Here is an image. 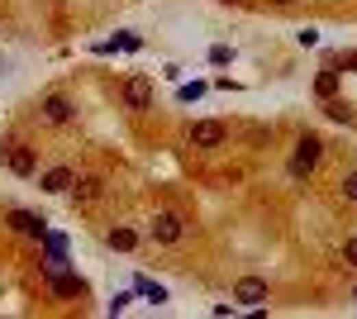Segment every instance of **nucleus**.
I'll use <instances>...</instances> for the list:
<instances>
[{
  "mask_svg": "<svg viewBox=\"0 0 357 319\" xmlns=\"http://www.w3.org/2000/svg\"><path fill=\"white\" fill-rule=\"evenodd\" d=\"M319 153H324V138L319 133H300L295 138V153H291V172L295 177H310L315 162H319Z\"/></svg>",
  "mask_w": 357,
  "mask_h": 319,
  "instance_id": "1",
  "label": "nucleus"
},
{
  "mask_svg": "<svg viewBox=\"0 0 357 319\" xmlns=\"http://www.w3.org/2000/svg\"><path fill=\"white\" fill-rule=\"evenodd\" d=\"M224 138H229V124H219V119H195L190 133H186L190 148H219Z\"/></svg>",
  "mask_w": 357,
  "mask_h": 319,
  "instance_id": "2",
  "label": "nucleus"
},
{
  "mask_svg": "<svg viewBox=\"0 0 357 319\" xmlns=\"http://www.w3.org/2000/svg\"><path fill=\"white\" fill-rule=\"evenodd\" d=\"M5 167H10L14 177H34V172H38V153H34L29 143H10V148H5Z\"/></svg>",
  "mask_w": 357,
  "mask_h": 319,
  "instance_id": "3",
  "label": "nucleus"
},
{
  "mask_svg": "<svg viewBox=\"0 0 357 319\" xmlns=\"http://www.w3.org/2000/svg\"><path fill=\"white\" fill-rule=\"evenodd\" d=\"M234 301H238V305H248V310L267 305V281H262V277H238V286H234Z\"/></svg>",
  "mask_w": 357,
  "mask_h": 319,
  "instance_id": "4",
  "label": "nucleus"
},
{
  "mask_svg": "<svg viewBox=\"0 0 357 319\" xmlns=\"http://www.w3.org/2000/svg\"><path fill=\"white\" fill-rule=\"evenodd\" d=\"M153 238H158V243H181V238H186V224H181V214L158 210V214H153Z\"/></svg>",
  "mask_w": 357,
  "mask_h": 319,
  "instance_id": "5",
  "label": "nucleus"
},
{
  "mask_svg": "<svg viewBox=\"0 0 357 319\" xmlns=\"http://www.w3.org/2000/svg\"><path fill=\"white\" fill-rule=\"evenodd\" d=\"M124 105L148 110L153 105V81H148V77H129V81H124Z\"/></svg>",
  "mask_w": 357,
  "mask_h": 319,
  "instance_id": "6",
  "label": "nucleus"
},
{
  "mask_svg": "<svg viewBox=\"0 0 357 319\" xmlns=\"http://www.w3.org/2000/svg\"><path fill=\"white\" fill-rule=\"evenodd\" d=\"M10 229L14 233H29V238H43L48 233V219L43 214H29V210H10Z\"/></svg>",
  "mask_w": 357,
  "mask_h": 319,
  "instance_id": "7",
  "label": "nucleus"
},
{
  "mask_svg": "<svg viewBox=\"0 0 357 319\" xmlns=\"http://www.w3.org/2000/svg\"><path fill=\"white\" fill-rule=\"evenodd\" d=\"M72 177H77L72 167H48V172L38 177V186H43L48 196H67V191H72Z\"/></svg>",
  "mask_w": 357,
  "mask_h": 319,
  "instance_id": "8",
  "label": "nucleus"
},
{
  "mask_svg": "<svg viewBox=\"0 0 357 319\" xmlns=\"http://www.w3.org/2000/svg\"><path fill=\"white\" fill-rule=\"evenodd\" d=\"M43 119L48 124H72L77 119V105L67 96H43Z\"/></svg>",
  "mask_w": 357,
  "mask_h": 319,
  "instance_id": "9",
  "label": "nucleus"
},
{
  "mask_svg": "<svg viewBox=\"0 0 357 319\" xmlns=\"http://www.w3.org/2000/svg\"><path fill=\"white\" fill-rule=\"evenodd\" d=\"M100 186H105L100 177H72V196H77L82 205H90V201L100 196Z\"/></svg>",
  "mask_w": 357,
  "mask_h": 319,
  "instance_id": "10",
  "label": "nucleus"
},
{
  "mask_svg": "<svg viewBox=\"0 0 357 319\" xmlns=\"http://www.w3.org/2000/svg\"><path fill=\"white\" fill-rule=\"evenodd\" d=\"M48 281H53V291L58 296H82L86 286H82V277H67V272H48Z\"/></svg>",
  "mask_w": 357,
  "mask_h": 319,
  "instance_id": "11",
  "label": "nucleus"
},
{
  "mask_svg": "<svg viewBox=\"0 0 357 319\" xmlns=\"http://www.w3.org/2000/svg\"><path fill=\"white\" fill-rule=\"evenodd\" d=\"M334 91H338V72L324 67V72L315 77V96H319V101H334Z\"/></svg>",
  "mask_w": 357,
  "mask_h": 319,
  "instance_id": "12",
  "label": "nucleus"
},
{
  "mask_svg": "<svg viewBox=\"0 0 357 319\" xmlns=\"http://www.w3.org/2000/svg\"><path fill=\"white\" fill-rule=\"evenodd\" d=\"M110 248L129 253V248H138V233H134V229H110Z\"/></svg>",
  "mask_w": 357,
  "mask_h": 319,
  "instance_id": "13",
  "label": "nucleus"
},
{
  "mask_svg": "<svg viewBox=\"0 0 357 319\" xmlns=\"http://www.w3.org/2000/svg\"><path fill=\"white\" fill-rule=\"evenodd\" d=\"M138 291H143V296H148L153 305H167V291H162L158 281H138Z\"/></svg>",
  "mask_w": 357,
  "mask_h": 319,
  "instance_id": "14",
  "label": "nucleus"
},
{
  "mask_svg": "<svg viewBox=\"0 0 357 319\" xmlns=\"http://www.w3.org/2000/svg\"><path fill=\"white\" fill-rule=\"evenodd\" d=\"M343 267H357V233L343 238Z\"/></svg>",
  "mask_w": 357,
  "mask_h": 319,
  "instance_id": "15",
  "label": "nucleus"
},
{
  "mask_svg": "<svg viewBox=\"0 0 357 319\" xmlns=\"http://www.w3.org/2000/svg\"><path fill=\"white\" fill-rule=\"evenodd\" d=\"M324 114H329L334 124H353V114H348V110H343V105H329V110H324Z\"/></svg>",
  "mask_w": 357,
  "mask_h": 319,
  "instance_id": "16",
  "label": "nucleus"
},
{
  "mask_svg": "<svg viewBox=\"0 0 357 319\" xmlns=\"http://www.w3.org/2000/svg\"><path fill=\"white\" fill-rule=\"evenodd\" d=\"M343 201H357V172L343 177Z\"/></svg>",
  "mask_w": 357,
  "mask_h": 319,
  "instance_id": "17",
  "label": "nucleus"
},
{
  "mask_svg": "<svg viewBox=\"0 0 357 319\" xmlns=\"http://www.w3.org/2000/svg\"><path fill=\"white\" fill-rule=\"evenodd\" d=\"M276 5H291V0H276Z\"/></svg>",
  "mask_w": 357,
  "mask_h": 319,
  "instance_id": "18",
  "label": "nucleus"
},
{
  "mask_svg": "<svg viewBox=\"0 0 357 319\" xmlns=\"http://www.w3.org/2000/svg\"><path fill=\"white\" fill-rule=\"evenodd\" d=\"M353 301H357V291H353Z\"/></svg>",
  "mask_w": 357,
  "mask_h": 319,
  "instance_id": "19",
  "label": "nucleus"
}]
</instances>
